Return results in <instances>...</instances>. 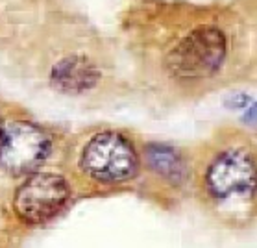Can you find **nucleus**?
I'll use <instances>...</instances> for the list:
<instances>
[{"mask_svg":"<svg viewBox=\"0 0 257 248\" xmlns=\"http://www.w3.org/2000/svg\"><path fill=\"white\" fill-rule=\"evenodd\" d=\"M100 80L98 69L82 56L61 59L52 71V83L65 93H83L96 85Z\"/></svg>","mask_w":257,"mask_h":248,"instance_id":"423d86ee","label":"nucleus"},{"mask_svg":"<svg viewBox=\"0 0 257 248\" xmlns=\"http://www.w3.org/2000/svg\"><path fill=\"white\" fill-rule=\"evenodd\" d=\"M2 130H4V126H2V118H0V136H2Z\"/></svg>","mask_w":257,"mask_h":248,"instance_id":"6e6552de","label":"nucleus"},{"mask_svg":"<svg viewBox=\"0 0 257 248\" xmlns=\"http://www.w3.org/2000/svg\"><path fill=\"white\" fill-rule=\"evenodd\" d=\"M83 172L98 182H126L139 169V160L134 145L117 132H104L94 136L83 148Z\"/></svg>","mask_w":257,"mask_h":248,"instance_id":"f03ea898","label":"nucleus"},{"mask_svg":"<svg viewBox=\"0 0 257 248\" xmlns=\"http://www.w3.org/2000/svg\"><path fill=\"white\" fill-rule=\"evenodd\" d=\"M228 52L226 37L216 26H198L169 52L167 65L181 80L213 76Z\"/></svg>","mask_w":257,"mask_h":248,"instance_id":"f257e3e1","label":"nucleus"},{"mask_svg":"<svg viewBox=\"0 0 257 248\" xmlns=\"http://www.w3.org/2000/svg\"><path fill=\"white\" fill-rule=\"evenodd\" d=\"M205 183L211 195L218 200L248 193L255 183L253 158L244 150H228L220 154L207 169Z\"/></svg>","mask_w":257,"mask_h":248,"instance_id":"39448f33","label":"nucleus"},{"mask_svg":"<svg viewBox=\"0 0 257 248\" xmlns=\"http://www.w3.org/2000/svg\"><path fill=\"white\" fill-rule=\"evenodd\" d=\"M50 154V137L32 122L10 124L0 136V167L10 174L21 176L34 172Z\"/></svg>","mask_w":257,"mask_h":248,"instance_id":"7ed1b4c3","label":"nucleus"},{"mask_svg":"<svg viewBox=\"0 0 257 248\" xmlns=\"http://www.w3.org/2000/svg\"><path fill=\"white\" fill-rule=\"evenodd\" d=\"M146 158L154 171L170 180H180L185 174V165L180 154L167 145H150L146 148Z\"/></svg>","mask_w":257,"mask_h":248,"instance_id":"0eeeda50","label":"nucleus"},{"mask_svg":"<svg viewBox=\"0 0 257 248\" xmlns=\"http://www.w3.org/2000/svg\"><path fill=\"white\" fill-rule=\"evenodd\" d=\"M70 195L69 183L54 172H35L19 187L15 209L30 224H41L63 209Z\"/></svg>","mask_w":257,"mask_h":248,"instance_id":"20e7f679","label":"nucleus"}]
</instances>
